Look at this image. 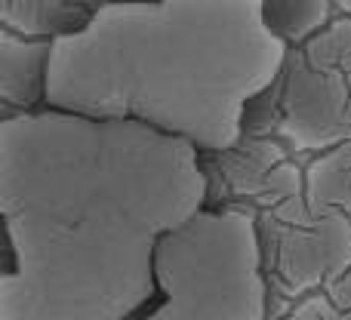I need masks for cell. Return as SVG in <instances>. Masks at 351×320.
<instances>
[{
    "label": "cell",
    "mask_w": 351,
    "mask_h": 320,
    "mask_svg": "<svg viewBox=\"0 0 351 320\" xmlns=\"http://www.w3.org/2000/svg\"><path fill=\"white\" fill-rule=\"evenodd\" d=\"M336 10H339V16L351 19V0H336Z\"/></svg>",
    "instance_id": "16"
},
{
    "label": "cell",
    "mask_w": 351,
    "mask_h": 320,
    "mask_svg": "<svg viewBox=\"0 0 351 320\" xmlns=\"http://www.w3.org/2000/svg\"><path fill=\"white\" fill-rule=\"evenodd\" d=\"M206 200L200 151L179 136L59 108L3 114L0 320H133L158 296L160 237Z\"/></svg>",
    "instance_id": "1"
},
{
    "label": "cell",
    "mask_w": 351,
    "mask_h": 320,
    "mask_svg": "<svg viewBox=\"0 0 351 320\" xmlns=\"http://www.w3.org/2000/svg\"><path fill=\"white\" fill-rule=\"evenodd\" d=\"M56 40L19 37L0 28V102L6 114L34 111L47 102V77Z\"/></svg>",
    "instance_id": "7"
},
{
    "label": "cell",
    "mask_w": 351,
    "mask_h": 320,
    "mask_svg": "<svg viewBox=\"0 0 351 320\" xmlns=\"http://www.w3.org/2000/svg\"><path fill=\"white\" fill-rule=\"evenodd\" d=\"M299 194H305V167H299L296 160H284L268 175L265 194L256 204V210H271V206L284 204L290 197H299Z\"/></svg>",
    "instance_id": "11"
},
{
    "label": "cell",
    "mask_w": 351,
    "mask_h": 320,
    "mask_svg": "<svg viewBox=\"0 0 351 320\" xmlns=\"http://www.w3.org/2000/svg\"><path fill=\"white\" fill-rule=\"evenodd\" d=\"M274 136L296 154H321L351 139V19L336 16L321 34L290 47L278 77Z\"/></svg>",
    "instance_id": "4"
},
{
    "label": "cell",
    "mask_w": 351,
    "mask_h": 320,
    "mask_svg": "<svg viewBox=\"0 0 351 320\" xmlns=\"http://www.w3.org/2000/svg\"><path fill=\"white\" fill-rule=\"evenodd\" d=\"M93 19L74 0H0V22L6 31L34 40H59L80 31Z\"/></svg>",
    "instance_id": "8"
},
{
    "label": "cell",
    "mask_w": 351,
    "mask_h": 320,
    "mask_svg": "<svg viewBox=\"0 0 351 320\" xmlns=\"http://www.w3.org/2000/svg\"><path fill=\"white\" fill-rule=\"evenodd\" d=\"M259 241L268 290L293 305L351 268V216L311 210L305 194L259 210Z\"/></svg>",
    "instance_id": "5"
},
{
    "label": "cell",
    "mask_w": 351,
    "mask_h": 320,
    "mask_svg": "<svg viewBox=\"0 0 351 320\" xmlns=\"http://www.w3.org/2000/svg\"><path fill=\"white\" fill-rule=\"evenodd\" d=\"M265 19L278 37H284L290 47H302L315 34H321L333 22L336 0H262Z\"/></svg>",
    "instance_id": "10"
},
{
    "label": "cell",
    "mask_w": 351,
    "mask_h": 320,
    "mask_svg": "<svg viewBox=\"0 0 351 320\" xmlns=\"http://www.w3.org/2000/svg\"><path fill=\"white\" fill-rule=\"evenodd\" d=\"M284 160H290V148L278 136L243 133V139L237 145H231L228 151L213 154L210 169L213 179H216V188H222L216 197L237 200V204H247L256 210V204L265 194L268 175Z\"/></svg>",
    "instance_id": "6"
},
{
    "label": "cell",
    "mask_w": 351,
    "mask_h": 320,
    "mask_svg": "<svg viewBox=\"0 0 351 320\" xmlns=\"http://www.w3.org/2000/svg\"><path fill=\"white\" fill-rule=\"evenodd\" d=\"M321 308H324V320H351V311H339L330 305V299L321 293Z\"/></svg>",
    "instance_id": "14"
},
{
    "label": "cell",
    "mask_w": 351,
    "mask_h": 320,
    "mask_svg": "<svg viewBox=\"0 0 351 320\" xmlns=\"http://www.w3.org/2000/svg\"><path fill=\"white\" fill-rule=\"evenodd\" d=\"M160 305L139 320H268L259 210H197L154 249Z\"/></svg>",
    "instance_id": "3"
},
{
    "label": "cell",
    "mask_w": 351,
    "mask_h": 320,
    "mask_svg": "<svg viewBox=\"0 0 351 320\" xmlns=\"http://www.w3.org/2000/svg\"><path fill=\"white\" fill-rule=\"evenodd\" d=\"M305 197L311 210H342L351 216V139L305 163Z\"/></svg>",
    "instance_id": "9"
},
{
    "label": "cell",
    "mask_w": 351,
    "mask_h": 320,
    "mask_svg": "<svg viewBox=\"0 0 351 320\" xmlns=\"http://www.w3.org/2000/svg\"><path fill=\"white\" fill-rule=\"evenodd\" d=\"M321 293L330 299V305H333V308H339V311H351V268H348L346 274H339V278H336L333 284L324 286Z\"/></svg>",
    "instance_id": "12"
},
{
    "label": "cell",
    "mask_w": 351,
    "mask_h": 320,
    "mask_svg": "<svg viewBox=\"0 0 351 320\" xmlns=\"http://www.w3.org/2000/svg\"><path fill=\"white\" fill-rule=\"evenodd\" d=\"M280 320H324V308H321V293H315V296L302 299V302L296 305V308L290 311L287 317Z\"/></svg>",
    "instance_id": "13"
},
{
    "label": "cell",
    "mask_w": 351,
    "mask_h": 320,
    "mask_svg": "<svg viewBox=\"0 0 351 320\" xmlns=\"http://www.w3.org/2000/svg\"><path fill=\"white\" fill-rule=\"evenodd\" d=\"M287 56L262 0H127L53 43L47 105L142 121L219 154L243 139L250 102Z\"/></svg>",
    "instance_id": "2"
},
{
    "label": "cell",
    "mask_w": 351,
    "mask_h": 320,
    "mask_svg": "<svg viewBox=\"0 0 351 320\" xmlns=\"http://www.w3.org/2000/svg\"><path fill=\"white\" fill-rule=\"evenodd\" d=\"M74 3L86 6L90 12H96V10H102V6H111V3H127V0H74Z\"/></svg>",
    "instance_id": "15"
}]
</instances>
